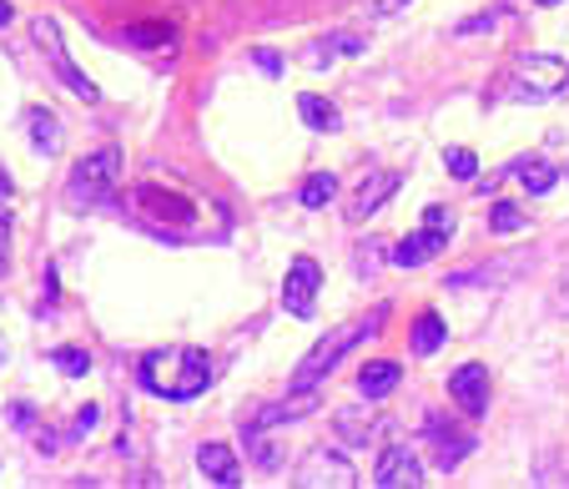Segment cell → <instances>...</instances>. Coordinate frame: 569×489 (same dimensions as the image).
I'll return each mask as SVG.
<instances>
[{"instance_id": "6da1fadb", "label": "cell", "mask_w": 569, "mask_h": 489, "mask_svg": "<svg viewBox=\"0 0 569 489\" xmlns=\"http://www.w3.org/2000/svg\"><path fill=\"white\" fill-rule=\"evenodd\" d=\"M207 383H212V359L202 348H157L141 359V389L157 393V399L187 403L207 393Z\"/></svg>"}, {"instance_id": "7a4b0ae2", "label": "cell", "mask_w": 569, "mask_h": 489, "mask_svg": "<svg viewBox=\"0 0 569 489\" xmlns=\"http://www.w3.org/2000/svg\"><path fill=\"white\" fill-rule=\"evenodd\" d=\"M373 328L378 323H368V318H363V323H343V328H333V333L322 338V343H312V353L298 363V373H292V389H318V383L338 369V359H343L348 348H358L368 333H373Z\"/></svg>"}, {"instance_id": "3957f363", "label": "cell", "mask_w": 569, "mask_h": 489, "mask_svg": "<svg viewBox=\"0 0 569 489\" xmlns=\"http://www.w3.org/2000/svg\"><path fill=\"white\" fill-rule=\"evenodd\" d=\"M117 177H121V152L117 147H101V152H91L87 162L71 167V187H66V197H71L76 207L101 202V197L117 187Z\"/></svg>"}, {"instance_id": "277c9868", "label": "cell", "mask_w": 569, "mask_h": 489, "mask_svg": "<svg viewBox=\"0 0 569 489\" xmlns=\"http://www.w3.org/2000/svg\"><path fill=\"white\" fill-rule=\"evenodd\" d=\"M565 87H569V61H559V56H525L519 71H515L509 97L515 101H549Z\"/></svg>"}, {"instance_id": "5b68a950", "label": "cell", "mask_w": 569, "mask_h": 489, "mask_svg": "<svg viewBox=\"0 0 569 489\" xmlns=\"http://www.w3.org/2000/svg\"><path fill=\"white\" fill-rule=\"evenodd\" d=\"M292 485H298V489H353L358 485V469L348 465V455H338V449L322 445V449H312V455L298 465Z\"/></svg>"}, {"instance_id": "8992f818", "label": "cell", "mask_w": 569, "mask_h": 489, "mask_svg": "<svg viewBox=\"0 0 569 489\" xmlns=\"http://www.w3.org/2000/svg\"><path fill=\"white\" fill-rule=\"evenodd\" d=\"M36 41H41V51L51 56V66H56V77L66 81V87L76 91L81 101H97V87H91L87 77H81V66L71 61V51H66V41H61V26L56 21H36Z\"/></svg>"}, {"instance_id": "52a82bcc", "label": "cell", "mask_w": 569, "mask_h": 489, "mask_svg": "<svg viewBox=\"0 0 569 489\" xmlns=\"http://www.w3.org/2000/svg\"><path fill=\"white\" fill-rule=\"evenodd\" d=\"M318 283H322V268L312 258H292L288 262V278H282V308L292 318H312V303H318Z\"/></svg>"}, {"instance_id": "ba28073f", "label": "cell", "mask_w": 569, "mask_h": 489, "mask_svg": "<svg viewBox=\"0 0 569 489\" xmlns=\"http://www.w3.org/2000/svg\"><path fill=\"white\" fill-rule=\"evenodd\" d=\"M449 399L459 403L469 419H483L489 413V369L483 363H459L449 373Z\"/></svg>"}, {"instance_id": "9c48e42d", "label": "cell", "mask_w": 569, "mask_h": 489, "mask_svg": "<svg viewBox=\"0 0 569 489\" xmlns=\"http://www.w3.org/2000/svg\"><path fill=\"white\" fill-rule=\"evenodd\" d=\"M373 485L378 489H419L423 485V465H419V455H413L409 445H393V449H383V459L373 465Z\"/></svg>"}, {"instance_id": "30bf717a", "label": "cell", "mask_w": 569, "mask_h": 489, "mask_svg": "<svg viewBox=\"0 0 569 489\" xmlns=\"http://www.w3.org/2000/svg\"><path fill=\"white\" fill-rule=\"evenodd\" d=\"M312 409H318V393H312V389H292V399L262 403L258 413H248V419H242V429H248V435H262V429H272V425H292V419H308Z\"/></svg>"}, {"instance_id": "8fae6325", "label": "cell", "mask_w": 569, "mask_h": 489, "mask_svg": "<svg viewBox=\"0 0 569 489\" xmlns=\"http://www.w3.org/2000/svg\"><path fill=\"white\" fill-rule=\"evenodd\" d=\"M398 182H403L398 172H373V177H363V182H358V192H353V202L343 207V218H348V222H368L378 207H383L388 197L398 192Z\"/></svg>"}, {"instance_id": "7c38bea8", "label": "cell", "mask_w": 569, "mask_h": 489, "mask_svg": "<svg viewBox=\"0 0 569 489\" xmlns=\"http://www.w3.org/2000/svg\"><path fill=\"white\" fill-rule=\"evenodd\" d=\"M137 207L141 212H151V218H161V222H177V228H192L197 222V207L187 202V197H177V192H161V187H141Z\"/></svg>"}, {"instance_id": "4fadbf2b", "label": "cell", "mask_w": 569, "mask_h": 489, "mask_svg": "<svg viewBox=\"0 0 569 489\" xmlns=\"http://www.w3.org/2000/svg\"><path fill=\"white\" fill-rule=\"evenodd\" d=\"M443 248H449V238H443V232L419 228L413 238H403V242L393 248V262H398V268H423V262H433Z\"/></svg>"}, {"instance_id": "5bb4252c", "label": "cell", "mask_w": 569, "mask_h": 489, "mask_svg": "<svg viewBox=\"0 0 569 489\" xmlns=\"http://www.w3.org/2000/svg\"><path fill=\"white\" fill-rule=\"evenodd\" d=\"M197 469H202L212 485H222V489H237L242 485V469H237V455L227 445H202L197 449Z\"/></svg>"}, {"instance_id": "9a60e30c", "label": "cell", "mask_w": 569, "mask_h": 489, "mask_svg": "<svg viewBox=\"0 0 569 489\" xmlns=\"http://www.w3.org/2000/svg\"><path fill=\"white\" fill-rule=\"evenodd\" d=\"M398 383H403V369H398L393 359H373V363H363V373H358V393H363L368 403L388 399Z\"/></svg>"}, {"instance_id": "2e32d148", "label": "cell", "mask_w": 569, "mask_h": 489, "mask_svg": "<svg viewBox=\"0 0 569 489\" xmlns=\"http://www.w3.org/2000/svg\"><path fill=\"white\" fill-rule=\"evenodd\" d=\"M26 127H31V147H36L41 157H56V152H61L66 131H61V121H56V111L31 107V111H26Z\"/></svg>"}, {"instance_id": "e0dca14e", "label": "cell", "mask_w": 569, "mask_h": 489, "mask_svg": "<svg viewBox=\"0 0 569 489\" xmlns=\"http://www.w3.org/2000/svg\"><path fill=\"white\" fill-rule=\"evenodd\" d=\"M443 343H449V323H443L439 313H419V323H413V353L429 359V353H439Z\"/></svg>"}, {"instance_id": "ac0fdd59", "label": "cell", "mask_w": 569, "mask_h": 489, "mask_svg": "<svg viewBox=\"0 0 569 489\" xmlns=\"http://www.w3.org/2000/svg\"><path fill=\"white\" fill-rule=\"evenodd\" d=\"M298 111H302V121H308L312 131H338V127H343V117H338L333 101L312 97V91H302V97H298Z\"/></svg>"}, {"instance_id": "d6986e66", "label": "cell", "mask_w": 569, "mask_h": 489, "mask_svg": "<svg viewBox=\"0 0 569 489\" xmlns=\"http://www.w3.org/2000/svg\"><path fill=\"white\" fill-rule=\"evenodd\" d=\"M373 429H383V419H373L368 413V399H363V409H343L338 413V435L348 439V445H368V435Z\"/></svg>"}, {"instance_id": "ffe728a7", "label": "cell", "mask_w": 569, "mask_h": 489, "mask_svg": "<svg viewBox=\"0 0 569 489\" xmlns=\"http://www.w3.org/2000/svg\"><path fill=\"white\" fill-rule=\"evenodd\" d=\"M333 197H338V177H333V172H312L308 182L298 187V202L312 207V212H318V207H328Z\"/></svg>"}, {"instance_id": "44dd1931", "label": "cell", "mask_w": 569, "mask_h": 489, "mask_svg": "<svg viewBox=\"0 0 569 489\" xmlns=\"http://www.w3.org/2000/svg\"><path fill=\"white\" fill-rule=\"evenodd\" d=\"M121 41L137 46V51H157V46H172V26H161V21H151V26H127V31H121Z\"/></svg>"}, {"instance_id": "7402d4cb", "label": "cell", "mask_w": 569, "mask_h": 489, "mask_svg": "<svg viewBox=\"0 0 569 489\" xmlns=\"http://www.w3.org/2000/svg\"><path fill=\"white\" fill-rule=\"evenodd\" d=\"M515 172H519V182H525V192H529V197H545L549 187L559 182V172H555L549 162H519Z\"/></svg>"}, {"instance_id": "603a6c76", "label": "cell", "mask_w": 569, "mask_h": 489, "mask_svg": "<svg viewBox=\"0 0 569 489\" xmlns=\"http://www.w3.org/2000/svg\"><path fill=\"white\" fill-rule=\"evenodd\" d=\"M51 359H56V369H61L66 379H87V373H91V353H87V348H56Z\"/></svg>"}, {"instance_id": "cb8c5ba5", "label": "cell", "mask_w": 569, "mask_h": 489, "mask_svg": "<svg viewBox=\"0 0 569 489\" xmlns=\"http://www.w3.org/2000/svg\"><path fill=\"white\" fill-rule=\"evenodd\" d=\"M443 167H449L453 177H463V182H469V177H479V157H473L469 147H453V152H443Z\"/></svg>"}, {"instance_id": "d4e9b609", "label": "cell", "mask_w": 569, "mask_h": 489, "mask_svg": "<svg viewBox=\"0 0 569 489\" xmlns=\"http://www.w3.org/2000/svg\"><path fill=\"white\" fill-rule=\"evenodd\" d=\"M489 222H495V232H519L525 228V212H519L515 202H499L495 212H489Z\"/></svg>"}, {"instance_id": "484cf974", "label": "cell", "mask_w": 569, "mask_h": 489, "mask_svg": "<svg viewBox=\"0 0 569 489\" xmlns=\"http://www.w3.org/2000/svg\"><path fill=\"white\" fill-rule=\"evenodd\" d=\"M423 228H433V232H443V238H453V212H449V207H429V212H423Z\"/></svg>"}, {"instance_id": "4316f807", "label": "cell", "mask_w": 569, "mask_h": 489, "mask_svg": "<svg viewBox=\"0 0 569 489\" xmlns=\"http://www.w3.org/2000/svg\"><path fill=\"white\" fill-rule=\"evenodd\" d=\"M11 268V218H0V278Z\"/></svg>"}, {"instance_id": "83f0119b", "label": "cell", "mask_w": 569, "mask_h": 489, "mask_svg": "<svg viewBox=\"0 0 569 489\" xmlns=\"http://www.w3.org/2000/svg\"><path fill=\"white\" fill-rule=\"evenodd\" d=\"M97 419H101V413H97V403H87V409L76 413V425H71V435H87V429H91V425H97Z\"/></svg>"}, {"instance_id": "f1b7e54d", "label": "cell", "mask_w": 569, "mask_h": 489, "mask_svg": "<svg viewBox=\"0 0 569 489\" xmlns=\"http://www.w3.org/2000/svg\"><path fill=\"white\" fill-rule=\"evenodd\" d=\"M252 61H258L262 71H268V77H278V71H282V56H278V51H258Z\"/></svg>"}, {"instance_id": "f546056e", "label": "cell", "mask_w": 569, "mask_h": 489, "mask_svg": "<svg viewBox=\"0 0 569 489\" xmlns=\"http://www.w3.org/2000/svg\"><path fill=\"white\" fill-rule=\"evenodd\" d=\"M11 197H16V187H11V177L0 172V218H11Z\"/></svg>"}, {"instance_id": "4dcf8cb0", "label": "cell", "mask_w": 569, "mask_h": 489, "mask_svg": "<svg viewBox=\"0 0 569 489\" xmlns=\"http://www.w3.org/2000/svg\"><path fill=\"white\" fill-rule=\"evenodd\" d=\"M483 26H495V16H473V21H463L453 36H473V31H483Z\"/></svg>"}, {"instance_id": "1f68e13d", "label": "cell", "mask_w": 569, "mask_h": 489, "mask_svg": "<svg viewBox=\"0 0 569 489\" xmlns=\"http://www.w3.org/2000/svg\"><path fill=\"white\" fill-rule=\"evenodd\" d=\"M11 419H16V425H31V419H36V413H31V403H16V409H11Z\"/></svg>"}, {"instance_id": "d6a6232c", "label": "cell", "mask_w": 569, "mask_h": 489, "mask_svg": "<svg viewBox=\"0 0 569 489\" xmlns=\"http://www.w3.org/2000/svg\"><path fill=\"white\" fill-rule=\"evenodd\" d=\"M16 21V11H11V6H6V0H0V31H6V26H11Z\"/></svg>"}, {"instance_id": "836d02e7", "label": "cell", "mask_w": 569, "mask_h": 489, "mask_svg": "<svg viewBox=\"0 0 569 489\" xmlns=\"http://www.w3.org/2000/svg\"><path fill=\"white\" fill-rule=\"evenodd\" d=\"M0 363H6V338H0Z\"/></svg>"}, {"instance_id": "e575fe53", "label": "cell", "mask_w": 569, "mask_h": 489, "mask_svg": "<svg viewBox=\"0 0 569 489\" xmlns=\"http://www.w3.org/2000/svg\"><path fill=\"white\" fill-rule=\"evenodd\" d=\"M535 6H559V0H535Z\"/></svg>"}]
</instances>
